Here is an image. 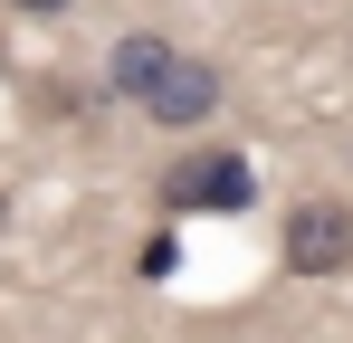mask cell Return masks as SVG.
Instances as JSON below:
<instances>
[{"instance_id": "6da1fadb", "label": "cell", "mask_w": 353, "mask_h": 343, "mask_svg": "<svg viewBox=\"0 0 353 343\" xmlns=\"http://www.w3.org/2000/svg\"><path fill=\"white\" fill-rule=\"evenodd\" d=\"M287 277H353V200H296L277 229Z\"/></svg>"}, {"instance_id": "7a4b0ae2", "label": "cell", "mask_w": 353, "mask_h": 343, "mask_svg": "<svg viewBox=\"0 0 353 343\" xmlns=\"http://www.w3.org/2000/svg\"><path fill=\"white\" fill-rule=\"evenodd\" d=\"M258 200V172H248V153H191V163L163 172V220H181V210H248Z\"/></svg>"}, {"instance_id": "3957f363", "label": "cell", "mask_w": 353, "mask_h": 343, "mask_svg": "<svg viewBox=\"0 0 353 343\" xmlns=\"http://www.w3.org/2000/svg\"><path fill=\"white\" fill-rule=\"evenodd\" d=\"M220 96H230V76H220L210 57L181 48V67L153 86V105H143V114H153V124H172V134H191V124H210V114H220Z\"/></svg>"}, {"instance_id": "277c9868", "label": "cell", "mask_w": 353, "mask_h": 343, "mask_svg": "<svg viewBox=\"0 0 353 343\" xmlns=\"http://www.w3.org/2000/svg\"><path fill=\"white\" fill-rule=\"evenodd\" d=\"M181 67V48L163 39V29H134V39H115V57H105V86H115L124 105H153V86Z\"/></svg>"}, {"instance_id": "5b68a950", "label": "cell", "mask_w": 353, "mask_h": 343, "mask_svg": "<svg viewBox=\"0 0 353 343\" xmlns=\"http://www.w3.org/2000/svg\"><path fill=\"white\" fill-rule=\"evenodd\" d=\"M134 267H143V277H172V267H181V238H172V229H153V238H143V258H134Z\"/></svg>"}, {"instance_id": "8992f818", "label": "cell", "mask_w": 353, "mask_h": 343, "mask_svg": "<svg viewBox=\"0 0 353 343\" xmlns=\"http://www.w3.org/2000/svg\"><path fill=\"white\" fill-rule=\"evenodd\" d=\"M19 19H58V10H77V0H10Z\"/></svg>"}, {"instance_id": "52a82bcc", "label": "cell", "mask_w": 353, "mask_h": 343, "mask_svg": "<svg viewBox=\"0 0 353 343\" xmlns=\"http://www.w3.org/2000/svg\"><path fill=\"white\" fill-rule=\"evenodd\" d=\"M0 220H10V200H0Z\"/></svg>"}]
</instances>
